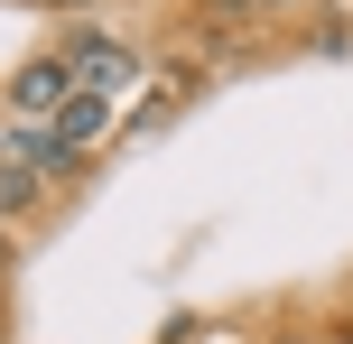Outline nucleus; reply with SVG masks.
<instances>
[{"mask_svg":"<svg viewBox=\"0 0 353 344\" xmlns=\"http://www.w3.org/2000/svg\"><path fill=\"white\" fill-rule=\"evenodd\" d=\"M0 233H10V214H0Z\"/></svg>","mask_w":353,"mask_h":344,"instance_id":"nucleus-8","label":"nucleus"},{"mask_svg":"<svg viewBox=\"0 0 353 344\" xmlns=\"http://www.w3.org/2000/svg\"><path fill=\"white\" fill-rule=\"evenodd\" d=\"M325 344H353V326H335V335H325Z\"/></svg>","mask_w":353,"mask_h":344,"instance_id":"nucleus-7","label":"nucleus"},{"mask_svg":"<svg viewBox=\"0 0 353 344\" xmlns=\"http://www.w3.org/2000/svg\"><path fill=\"white\" fill-rule=\"evenodd\" d=\"M242 10H251V19H270V10H298V0H242Z\"/></svg>","mask_w":353,"mask_h":344,"instance_id":"nucleus-5","label":"nucleus"},{"mask_svg":"<svg viewBox=\"0 0 353 344\" xmlns=\"http://www.w3.org/2000/svg\"><path fill=\"white\" fill-rule=\"evenodd\" d=\"M47 10H93V0H47Z\"/></svg>","mask_w":353,"mask_h":344,"instance_id":"nucleus-6","label":"nucleus"},{"mask_svg":"<svg viewBox=\"0 0 353 344\" xmlns=\"http://www.w3.org/2000/svg\"><path fill=\"white\" fill-rule=\"evenodd\" d=\"M112 130H121V93H93V84H84L65 112H56V149H65V168H84Z\"/></svg>","mask_w":353,"mask_h":344,"instance_id":"nucleus-2","label":"nucleus"},{"mask_svg":"<svg viewBox=\"0 0 353 344\" xmlns=\"http://www.w3.org/2000/svg\"><path fill=\"white\" fill-rule=\"evenodd\" d=\"M74 93H84V74L65 65V47H47V56H28V65L10 74V93H0V103H10V121H56Z\"/></svg>","mask_w":353,"mask_h":344,"instance_id":"nucleus-1","label":"nucleus"},{"mask_svg":"<svg viewBox=\"0 0 353 344\" xmlns=\"http://www.w3.org/2000/svg\"><path fill=\"white\" fill-rule=\"evenodd\" d=\"M65 65L84 74L93 93H130V74H140V56H130L121 37H103V28H93V19H84V28L65 37Z\"/></svg>","mask_w":353,"mask_h":344,"instance_id":"nucleus-3","label":"nucleus"},{"mask_svg":"<svg viewBox=\"0 0 353 344\" xmlns=\"http://www.w3.org/2000/svg\"><path fill=\"white\" fill-rule=\"evenodd\" d=\"M0 159H10V168H37V177H74L65 149H56V121H19L10 140H0Z\"/></svg>","mask_w":353,"mask_h":344,"instance_id":"nucleus-4","label":"nucleus"}]
</instances>
